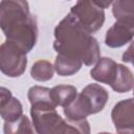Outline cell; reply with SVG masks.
I'll return each mask as SVG.
<instances>
[{
	"mask_svg": "<svg viewBox=\"0 0 134 134\" xmlns=\"http://www.w3.org/2000/svg\"><path fill=\"white\" fill-rule=\"evenodd\" d=\"M3 132L5 134H18V133H34L35 128L26 115H22L14 121H4Z\"/></svg>",
	"mask_w": 134,
	"mask_h": 134,
	"instance_id": "e0dca14e",
	"label": "cell"
},
{
	"mask_svg": "<svg viewBox=\"0 0 134 134\" xmlns=\"http://www.w3.org/2000/svg\"><path fill=\"white\" fill-rule=\"evenodd\" d=\"M77 95V90L71 85H58L51 88V97L57 106L66 107Z\"/></svg>",
	"mask_w": 134,
	"mask_h": 134,
	"instance_id": "5bb4252c",
	"label": "cell"
},
{
	"mask_svg": "<svg viewBox=\"0 0 134 134\" xmlns=\"http://www.w3.org/2000/svg\"><path fill=\"white\" fill-rule=\"evenodd\" d=\"M63 113L69 120H82L91 115L90 108L81 93H79L69 105L63 108Z\"/></svg>",
	"mask_w": 134,
	"mask_h": 134,
	"instance_id": "8fae6325",
	"label": "cell"
},
{
	"mask_svg": "<svg viewBox=\"0 0 134 134\" xmlns=\"http://www.w3.org/2000/svg\"><path fill=\"white\" fill-rule=\"evenodd\" d=\"M83 61L80 59L67 57L61 53H57L54 61V70L61 76H70L80 71L83 66Z\"/></svg>",
	"mask_w": 134,
	"mask_h": 134,
	"instance_id": "7c38bea8",
	"label": "cell"
},
{
	"mask_svg": "<svg viewBox=\"0 0 134 134\" xmlns=\"http://www.w3.org/2000/svg\"><path fill=\"white\" fill-rule=\"evenodd\" d=\"M53 34V49L57 53L80 59L86 66H92L100 58L97 40L80 24L71 13L55 26Z\"/></svg>",
	"mask_w": 134,
	"mask_h": 134,
	"instance_id": "6da1fadb",
	"label": "cell"
},
{
	"mask_svg": "<svg viewBox=\"0 0 134 134\" xmlns=\"http://www.w3.org/2000/svg\"><path fill=\"white\" fill-rule=\"evenodd\" d=\"M111 119L117 133L134 134V98H126L115 104Z\"/></svg>",
	"mask_w": 134,
	"mask_h": 134,
	"instance_id": "8992f818",
	"label": "cell"
},
{
	"mask_svg": "<svg viewBox=\"0 0 134 134\" xmlns=\"http://www.w3.org/2000/svg\"><path fill=\"white\" fill-rule=\"evenodd\" d=\"M0 27L6 41L17 44L26 53L35 47L39 30L27 0H1Z\"/></svg>",
	"mask_w": 134,
	"mask_h": 134,
	"instance_id": "7a4b0ae2",
	"label": "cell"
},
{
	"mask_svg": "<svg viewBox=\"0 0 134 134\" xmlns=\"http://www.w3.org/2000/svg\"><path fill=\"white\" fill-rule=\"evenodd\" d=\"M81 94L86 99L91 114H96L100 112L108 99H109V93L108 91L98 84H89L85 88H83Z\"/></svg>",
	"mask_w": 134,
	"mask_h": 134,
	"instance_id": "9c48e42d",
	"label": "cell"
},
{
	"mask_svg": "<svg viewBox=\"0 0 134 134\" xmlns=\"http://www.w3.org/2000/svg\"><path fill=\"white\" fill-rule=\"evenodd\" d=\"M121 60L124 63H131L134 66V41H131L127 50L122 53Z\"/></svg>",
	"mask_w": 134,
	"mask_h": 134,
	"instance_id": "d6986e66",
	"label": "cell"
},
{
	"mask_svg": "<svg viewBox=\"0 0 134 134\" xmlns=\"http://www.w3.org/2000/svg\"><path fill=\"white\" fill-rule=\"evenodd\" d=\"M70 13L90 34L99 30L105 23V12L93 0H77L71 7Z\"/></svg>",
	"mask_w": 134,
	"mask_h": 134,
	"instance_id": "5b68a950",
	"label": "cell"
},
{
	"mask_svg": "<svg viewBox=\"0 0 134 134\" xmlns=\"http://www.w3.org/2000/svg\"><path fill=\"white\" fill-rule=\"evenodd\" d=\"M117 65L118 64L110 58H99L95 66L91 69L90 76L98 83L111 85L117 72Z\"/></svg>",
	"mask_w": 134,
	"mask_h": 134,
	"instance_id": "30bf717a",
	"label": "cell"
},
{
	"mask_svg": "<svg viewBox=\"0 0 134 134\" xmlns=\"http://www.w3.org/2000/svg\"><path fill=\"white\" fill-rule=\"evenodd\" d=\"M134 38V19H117L107 30L105 44L110 48H119Z\"/></svg>",
	"mask_w": 134,
	"mask_h": 134,
	"instance_id": "52a82bcc",
	"label": "cell"
},
{
	"mask_svg": "<svg viewBox=\"0 0 134 134\" xmlns=\"http://www.w3.org/2000/svg\"><path fill=\"white\" fill-rule=\"evenodd\" d=\"M54 73V66L46 60H39L34 63L30 69V75L38 82L50 81Z\"/></svg>",
	"mask_w": 134,
	"mask_h": 134,
	"instance_id": "9a60e30c",
	"label": "cell"
},
{
	"mask_svg": "<svg viewBox=\"0 0 134 134\" xmlns=\"http://www.w3.org/2000/svg\"><path fill=\"white\" fill-rule=\"evenodd\" d=\"M93 2L100 8L105 9V8H108L113 2L114 0H93Z\"/></svg>",
	"mask_w": 134,
	"mask_h": 134,
	"instance_id": "ffe728a7",
	"label": "cell"
},
{
	"mask_svg": "<svg viewBox=\"0 0 134 134\" xmlns=\"http://www.w3.org/2000/svg\"><path fill=\"white\" fill-rule=\"evenodd\" d=\"M133 98H134V87H133Z\"/></svg>",
	"mask_w": 134,
	"mask_h": 134,
	"instance_id": "44dd1931",
	"label": "cell"
},
{
	"mask_svg": "<svg viewBox=\"0 0 134 134\" xmlns=\"http://www.w3.org/2000/svg\"><path fill=\"white\" fill-rule=\"evenodd\" d=\"M27 97L30 106L41 104H52L55 105L51 97V89L42 86H32L28 89ZM57 106V105H55ZM58 107V106H57Z\"/></svg>",
	"mask_w": 134,
	"mask_h": 134,
	"instance_id": "2e32d148",
	"label": "cell"
},
{
	"mask_svg": "<svg viewBox=\"0 0 134 134\" xmlns=\"http://www.w3.org/2000/svg\"><path fill=\"white\" fill-rule=\"evenodd\" d=\"M112 14L117 19H134V0H114Z\"/></svg>",
	"mask_w": 134,
	"mask_h": 134,
	"instance_id": "ac0fdd59",
	"label": "cell"
},
{
	"mask_svg": "<svg viewBox=\"0 0 134 134\" xmlns=\"http://www.w3.org/2000/svg\"><path fill=\"white\" fill-rule=\"evenodd\" d=\"M57 106L52 104H41L30 106V116L35 131L38 134L59 133H90L87 119L69 120L63 119L57 112Z\"/></svg>",
	"mask_w": 134,
	"mask_h": 134,
	"instance_id": "3957f363",
	"label": "cell"
},
{
	"mask_svg": "<svg viewBox=\"0 0 134 134\" xmlns=\"http://www.w3.org/2000/svg\"><path fill=\"white\" fill-rule=\"evenodd\" d=\"M112 90L118 93L129 92L134 87V75L132 71L125 65H117V72L113 83L110 85Z\"/></svg>",
	"mask_w": 134,
	"mask_h": 134,
	"instance_id": "4fadbf2b",
	"label": "cell"
},
{
	"mask_svg": "<svg viewBox=\"0 0 134 134\" xmlns=\"http://www.w3.org/2000/svg\"><path fill=\"white\" fill-rule=\"evenodd\" d=\"M0 114L4 121H14L23 115V107L5 87L0 89Z\"/></svg>",
	"mask_w": 134,
	"mask_h": 134,
	"instance_id": "ba28073f",
	"label": "cell"
},
{
	"mask_svg": "<svg viewBox=\"0 0 134 134\" xmlns=\"http://www.w3.org/2000/svg\"><path fill=\"white\" fill-rule=\"evenodd\" d=\"M26 52L17 44L6 41L0 46V70L8 77H18L27 66Z\"/></svg>",
	"mask_w": 134,
	"mask_h": 134,
	"instance_id": "277c9868",
	"label": "cell"
}]
</instances>
